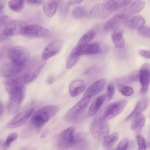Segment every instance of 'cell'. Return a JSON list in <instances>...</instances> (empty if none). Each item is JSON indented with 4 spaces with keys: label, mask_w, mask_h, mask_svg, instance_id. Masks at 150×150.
Instances as JSON below:
<instances>
[{
    "label": "cell",
    "mask_w": 150,
    "mask_h": 150,
    "mask_svg": "<svg viewBox=\"0 0 150 150\" xmlns=\"http://www.w3.org/2000/svg\"><path fill=\"white\" fill-rule=\"evenodd\" d=\"M16 76L8 79L5 86L9 98L7 111L9 113L12 114L18 111L26 94L25 84L20 76Z\"/></svg>",
    "instance_id": "1"
},
{
    "label": "cell",
    "mask_w": 150,
    "mask_h": 150,
    "mask_svg": "<svg viewBox=\"0 0 150 150\" xmlns=\"http://www.w3.org/2000/svg\"><path fill=\"white\" fill-rule=\"evenodd\" d=\"M46 61L35 57L30 59L20 78L24 84L29 83L38 77L45 64Z\"/></svg>",
    "instance_id": "2"
},
{
    "label": "cell",
    "mask_w": 150,
    "mask_h": 150,
    "mask_svg": "<svg viewBox=\"0 0 150 150\" xmlns=\"http://www.w3.org/2000/svg\"><path fill=\"white\" fill-rule=\"evenodd\" d=\"M59 110L56 105H50L42 107L34 114L31 119L33 125L37 130L43 127L50 119L54 116Z\"/></svg>",
    "instance_id": "3"
},
{
    "label": "cell",
    "mask_w": 150,
    "mask_h": 150,
    "mask_svg": "<svg viewBox=\"0 0 150 150\" xmlns=\"http://www.w3.org/2000/svg\"><path fill=\"white\" fill-rule=\"evenodd\" d=\"M117 1L106 0L102 3L94 4L90 12V16L94 18H105L109 16L113 12L118 9Z\"/></svg>",
    "instance_id": "4"
},
{
    "label": "cell",
    "mask_w": 150,
    "mask_h": 150,
    "mask_svg": "<svg viewBox=\"0 0 150 150\" xmlns=\"http://www.w3.org/2000/svg\"><path fill=\"white\" fill-rule=\"evenodd\" d=\"M109 127L107 121L103 117L97 114L94 118L90 128V132L92 137L97 141L102 142L108 136Z\"/></svg>",
    "instance_id": "5"
},
{
    "label": "cell",
    "mask_w": 150,
    "mask_h": 150,
    "mask_svg": "<svg viewBox=\"0 0 150 150\" xmlns=\"http://www.w3.org/2000/svg\"><path fill=\"white\" fill-rule=\"evenodd\" d=\"M7 53L11 61L25 68L30 59L29 51L22 46H12L8 48Z\"/></svg>",
    "instance_id": "6"
},
{
    "label": "cell",
    "mask_w": 150,
    "mask_h": 150,
    "mask_svg": "<svg viewBox=\"0 0 150 150\" xmlns=\"http://www.w3.org/2000/svg\"><path fill=\"white\" fill-rule=\"evenodd\" d=\"M91 98L89 96H83L67 112L64 117L65 120L69 122L76 120L85 109Z\"/></svg>",
    "instance_id": "7"
},
{
    "label": "cell",
    "mask_w": 150,
    "mask_h": 150,
    "mask_svg": "<svg viewBox=\"0 0 150 150\" xmlns=\"http://www.w3.org/2000/svg\"><path fill=\"white\" fill-rule=\"evenodd\" d=\"M74 128L70 127L62 131L59 134L57 142L58 148L61 150H67L75 144Z\"/></svg>",
    "instance_id": "8"
},
{
    "label": "cell",
    "mask_w": 150,
    "mask_h": 150,
    "mask_svg": "<svg viewBox=\"0 0 150 150\" xmlns=\"http://www.w3.org/2000/svg\"><path fill=\"white\" fill-rule=\"evenodd\" d=\"M28 25L27 22L22 19H16L9 22L3 29L8 37L21 35L24 28Z\"/></svg>",
    "instance_id": "9"
},
{
    "label": "cell",
    "mask_w": 150,
    "mask_h": 150,
    "mask_svg": "<svg viewBox=\"0 0 150 150\" xmlns=\"http://www.w3.org/2000/svg\"><path fill=\"white\" fill-rule=\"evenodd\" d=\"M50 34L47 28L37 24L27 25L24 29L21 35L29 38H43L47 36Z\"/></svg>",
    "instance_id": "10"
},
{
    "label": "cell",
    "mask_w": 150,
    "mask_h": 150,
    "mask_svg": "<svg viewBox=\"0 0 150 150\" xmlns=\"http://www.w3.org/2000/svg\"><path fill=\"white\" fill-rule=\"evenodd\" d=\"M25 67L11 61L4 64L0 68V75L4 77L16 76L22 71Z\"/></svg>",
    "instance_id": "11"
},
{
    "label": "cell",
    "mask_w": 150,
    "mask_h": 150,
    "mask_svg": "<svg viewBox=\"0 0 150 150\" xmlns=\"http://www.w3.org/2000/svg\"><path fill=\"white\" fill-rule=\"evenodd\" d=\"M127 103V100H123L107 105L104 121L107 122L120 114Z\"/></svg>",
    "instance_id": "12"
},
{
    "label": "cell",
    "mask_w": 150,
    "mask_h": 150,
    "mask_svg": "<svg viewBox=\"0 0 150 150\" xmlns=\"http://www.w3.org/2000/svg\"><path fill=\"white\" fill-rule=\"evenodd\" d=\"M146 2L143 0L130 1L120 9L122 11L120 13L126 17L128 16L136 14L141 11L144 7Z\"/></svg>",
    "instance_id": "13"
},
{
    "label": "cell",
    "mask_w": 150,
    "mask_h": 150,
    "mask_svg": "<svg viewBox=\"0 0 150 150\" xmlns=\"http://www.w3.org/2000/svg\"><path fill=\"white\" fill-rule=\"evenodd\" d=\"M34 111V108L31 107L20 113L8 122L7 127L13 128L20 126L26 122Z\"/></svg>",
    "instance_id": "14"
},
{
    "label": "cell",
    "mask_w": 150,
    "mask_h": 150,
    "mask_svg": "<svg viewBox=\"0 0 150 150\" xmlns=\"http://www.w3.org/2000/svg\"><path fill=\"white\" fill-rule=\"evenodd\" d=\"M62 46V42L59 40L52 41L49 44L43 51L41 57L45 60L59 53Z\"/></svg>",
    "instance_id": "15"
},
{
    "label": "cell",
    "mask_w": 150,
    "mask_h": 150,
    "mask_svg": "<svg viewBox=\"0 0 150 150\" xmlns=\"http://www.w3.org/2000/svg\"><path fill=\"white\" fill-rule=\"evenodd\" d=\"M150 79V65L145 63L139 70V80L142 86L140 93L144 94L147 91L149 86Z\"/></svg>",
    "instance_id": "16"
},
{
    "label": "cell",
    "mask_w": 150,
    "mask_h": 150,
    "mask_svg": "<svg viewBox=\"0 0 150 150\" xmlns=\"http://www.w3.org/2000/svg\"><path fill=\"white\" fill-rule=\"evenodd\" d=\"M145 23L144 18L139 15L128 17L123 21L124 25L131 29H139L144 26Z\"/></svg>",
    "instance_id": "17"
},
{
    "label": "cell",
    "mask_w": 150,
    "mask_h": 150,
    "mask_svg": "<svg viewBox=\"0 0 150 150\" xmlns=\"http://www.w3.org/2000/svg\"><path fill=\"white\" fill-rule=\"evenodd\" d=\"M106 82V80L102 79L93 83L86 91L83 96H87L91 98L98 94L103 88Z\"/></svg>",
    "instance_id": "18"
},
{
    "label": "cell",
    "mask_w": 150,
    "mask_h": 150,
    "mask_svg": "<svg viewBox=\"0 0 150 150\" xmlns=\"http://www.w3.org/2000/svg\"><path fill=\"white\" fill-rule=\"evenodd\" d=\"M85 88V83L83 80H75L69 84V94L72 97H76L82 93Z\"/></svg>",
    "instance_id": "19"
},
{
    "label": "cell",
    "mask_w": 150,
    "mask_h": 150,
    "mask_svg": "<svg viewBox=\"0 0 150 150\" xmlns=\"http://www.w3.org/2000/svg\"><path fill=\"white\" fill-rule=\"evenodd\" d=\"M148 103L149 100L147 99L142 100L138 102L133 110L126 118L125 121H130L141 115L147 108Z\"/></svg>",
    "instance_id": "20"
},
{
    "label": "cell",
    "mask_w": 150,
    "mask_h": 150,
    "mask_svg": "<svg viewBox=\"0 0 150 150\" xmlns=\"http://www.w3.org/2000/svg\"><path fill=\"white\" fill-rule=\"evenodd\" d=\"M57 7V2L54 0L46 1L43 5V11L48 17H52L55 14Z\"/></svg>",
    "instance_id": "21"
},
{
    "label": "cell",
    "mask_w": 150,
    "mask_h": 150,
    "mask_svg": "<svg viewBox=\"0 0 150 150\" xmlns=\"http://www.w3.org/2000/svg\"><path fill=\"white\" fill-rule=\"evenodd\" d=\"M79 47L80 49L81 55L96 54L100 53L101 52L100 46L96 43L88 44L83 47Z\"/></svg>",
    "instance_id": "22"
},
{
    "label": "cell",
    "mask_w": 150,
    "mask_h": 150,
    "mask_svg": "<svg viewBox=\"0 0 150 150\" xmlns=\"http://www.w3.org/2000/svg\"><path fill=\"white\" fill-rule=\"evenodd\" d=\"M125 18L124 15L121 13L117 14L110 18L105 24L104 29L105 30H110L114 28L120 22Z\"/></svg>",
    "instance_id": "23"
},
{
    "label": "cell",
    "mask_w": 150,
    "mask_h": 150,
    "mask_svg": "<svg viewBox=\"0 0 150 150\" xmlns=\"http://www.w3.org/2000/svg\"><path fill=\"white\" fill-rule=\"evenodd\" d=\"M104 96L98 97L91 105L88 111V114L90 116L96 114L103 105L105 99Z\"/></svg>",
    "instance_id": "24"
},
{
    "label": "cell",
    "mask_w": 150,
    "mask_h": 150,
    "mask_svg": "<svg viewBox=\"0 0 150 150\" xmlns=\"http://www.w3.org/2000/svg\"><path fill=\"white\" fill-rule=\"evenodd\" d=\"M95 34L94 30H88L81 37L76 46L80 47H83L86 46L94 38Z\"/></svg>",
    "instance_id": "25"
},
{
    "label": "cell",
    "mask_w": 150,
    "mask_h": 150,
    "mask_svg": "<svg viewBox=\"0 0 150 150\" xmlns=\"http://www.w3.org/2000/svg\"><path fill=\"white\" fill-rule=\"evenodd\" d=\"M145 123L144 116L141 114L134 118L131 126V129L133 130H137L142 129Z\"/></svg>",
    "instance_id": "26"
},
{
    "label": "cell",
    "mask_w": 150,
    "mask_h": 150,
    "mask_svg": "<svg viewBox=\"0 0 150 150\" xmlns=\"http://www.w3.org/2000/svg\"><path fill=\"white\" fill-rule=\"evenodd\" d=\"M112 38L113 43L117 48H122L125 46V40L121 32H118L113 33Z\"/></svg>",
    "instance_id": "27"
},
{
    "label": "cell",
    "mask_w": 150,
    "mask_h": 150,
    "mask_svg": "<svg viewBox=\"0 0 150 150\" xmlns=\"http://www.w3.org/2000/svg\"><path fill=\"white\" fill-rule=\"evenodd\" d=\"M119 134L117 132L113 133L107 136L103 141V145L106 149L110 148L118 140Z\"/></svg>",
    "instance_id": "28"
},
{
    "label": "cell",
    "mask_w": 150,
    "mask_h": 150,
    "mask_svg": "<svg viewBox=\"0 0 150 150\" xmlns=\"http://www.w3.org/2000/svg\"><path fill=\"white\" fill-rule=\"evenodd\" d=\"M8 5L12 11L19 12L22 11L25 5V2L23 0H11L8 2Z\"/></svg>",
    "instance_id": "29"
},
{
    "label": "cell",
    "mask_w": 150,
    "mask_h": 150,
    "mask_svg": "<svg viewBox=\"0 0 150 150\" xmlns=\"http://www.w3.org/2000/svg\"><path fill=\"white\" fill-rule=\"evenodd\" d=\"M18 135L15 132L11 134L7 137V138L3 144L2 150H6L10 146L11 143L14 141L17 138Z\"/></svg>",
    "instance_id": "30"
},
{
    "label": "cell",
    "mask_w": 150,
    "mask_h": 150,
    "mask_svg": "<svg viewBox=\"0 0 150 150\" xmlns=\"http://www.w3.org/2000/svg\"><path fill=\"white\" fill-rule=\"evenodd\" d=\"M72 14L75 18L76 19H80L85 16V11L83 7L78 6L74 9L72 11Z\"/></svg>",
    "instance_id": "31"
},
{
    "label": "cell",
    "mask_w": 150,
    "mask_h": 150,
    "mask_svg": "<svg viewBox=\"0 0 150 150\" xmlns=\"http://www.w3.org/2000/svg\"><path fill=\"white\" fill-rule=\"evenodd\" d=\"M80 57L69 54L66 64V68L70 69L73 67L77 63Z\"/></svg>",
    "instance_id": "32"
},
{
    "label": "cell",
    "mask_w": 150,
    "mask_h": 150,
    "mask_svg": "<svg viewBox=\"0 0 150 150\" xmlns=\"http://www.w3.org/2000/svg\"><path fill=\"white\" fill-rule=\"evenodd\" d=\"M136 140L138 146V150H146V143L144 137L140 134L136 136Z\"/></svg>",
    "instance_id": "33"
},
{
    "label": "cell",
    "mask_w": 150,
    "mask_h": 150,
    "mask_svg": "<svg viewBox=\"0 0 150 150\" xmlns=\"http://www.w3.org/2000/svg\"><path fill=\"white\" fill-rule=\"evenodd\" d=\"M139 70H137L131 72L129 75L128 79L131 82H136L139 80Z\"/></svg>",
    "instance_id": "34"
},
{
    "label": "cell",
    "mask_w": 150,
    "mask_h": 150,
    "mask_svg": "<svg viewBox=\"0 0 150 150\" xmlns=\"http://www.w3.org/2000/svg\"><path fill=\"white\" fill-rule=\"evenodd\" d=\"M138 34L141 36L149 38L150 36V27L148 26H143L139 29Z\"/></svg>",
    "instance_id": "35"
},
{
    "label": "cell",
    "mask_w": 150,
    "mask_h": 150,
    "mask_svg": "<svg viewBox=\"0 0 150 150\" xmlns=\"http://www.w3.org/2000/svg\"><path fill=\"white\" fill-rule=\"evenodd\" d=\"M128 144V140L127 138L122 139L119 143L115 150H126Z\"/></svg>",
    "instance_id": "36"
},
{
    "label": "cell",
    "mask_w": 150,
    "mask_h": 150,
    "mask_svg": "<svg viewBox=\"0 0 150 150\" xmlns=\"http://www.w3.org/2000/svg\"><path fill=\"white\" fill-rule=\"evenodd\" d=\"M115 93L114 87L112 85H109L107 88L106 98L108 101H110L113 97Z\"/></svg>",
    "instance_id": "37"
},
{
    "label": "cell",
    "mask_w": 150,
    "mask_h": 150,
    "mask_svg": "<svg viewBox=\"0 0 150 150\" xmlns=\"http://www.w3.org/2000/svg\"><path fill=\"white\" fill-rule=\"evenodd\" d=\"M120 90L122 94L126 96H131L134 92L132 88L129 86H121Z\"/></svg>",
    "instance_id": "38"
},
{
    "label": "cell",
    "mask_w": 150,
    "mask_h": 150,
    "mask_svg": "<svg viewBox=\"0 0 150 150\" xmlns=\"http://www.w3.org/2000/svg\"><path fill=\"white\" fill-rule=\"evenodd\" d=\"M9 20L10 18L7 16L0 17V30L9 22Z\"/></svg>",
    "instance_id": "39"
},
{
    "label": "cell",
    "mask_w": 150,
    "mask_h": 150,
    "mask_svg": "<svg viewBox=\"0 0 150 150\" xmlns=\"http://www.w3.org/2000/svg\"><path fill=\"white\" fill-rule=\"evenodd\" d=\"M139 54L143 57L146 59L150 58V51L148 50H141L139 51Z\"/></svg>",
    "instance_id": "40"
},
{
    "label": "cell",
    "mask_w": 150,
    "mask_h": 150,
    "mask_svg": "<svg viewBox=\"0 0 150 150\" xmlns=\"http://www.w3.org/2000/svg\"><path fill=\"white\" fill-rule=\"evenodd\" d=\"M26 1L30 4L39 5L42 4L43 1L41 0H27Z\"/></svg>",
    "instance_id": "41"
},
{
    "label": "cell",
    "mask_w": 150,
    "mask_h": 150,
    "mask_svg": "<svg viewBox=\"0 0 150 150\" xmlns=\"http://www.w3.org/2000/svg\"><path fill=\"white\" fill-rule=\"evenodd\" d=\"M8 38L4 33L3 29L0 30V42L6 40Z\"/></svg>",
    "instance_id": "42"
},
{
    "label": "cell",
    "mask_w": 150,
    "mask_h": 150,
    "mask_svg": "<svg viewBox=\"0 0 150 150\" xmlns=\"http://www.w3.org/2000/svg\"><path fill=\"white\" fill-rule=\"evenodd\" d=\"M83 0H70L69 1L68 4L69 5H74L81 3Z\"/></svg>",
    "instance_id": "43"
},
{
    "label": "cell",
    "mask_w": 150,
    "mask_h": 150,
    "mask_svg": "<svg viewBox=\"0 0 150 150\" xmlns=\"http://www.w3.org/2000/svg\"><path fill=\"white\" fill-rule=\"evenodd\" d=\"M4 49H5L4 48H3L0 50V61L4 56L5 51Z\"/></svg>",
    "instance_id": "44"
},
{
    "label": "cell",
    "mask_w": 150,
    "mask_h": 150,
    "mask_svg": "<svg viewBox=\"0 0 150 150\" xmlns=\"http://www.w3.org/2000/svg\"><path fill=\"white\" fill-rule=\"evenodd\" d=\"M5 4L4 1L0 0V12L2 10L4 7Z\"/></svg>",
    "instance_id": "45"
},
{
    "label": "cell",
    "mask_w": 150,
    "mask_h": 150,
    "mask_svg": "<svg viewBox=\"0 0 150 150\" xmlns=\"http://www.w3.org/2000/svg\"><path fill=\"white\" fill-rule=\"evenodd\" d=\"M3 109V104L2 102L0 100V115L1 114Z\"/></svg>",
    "instance_id": "46"
},
{
    "label": "cell",
    "mask_w": 150,
    "mask_h": 150,
    "mask_svg": "<svg viewBox=\"0 0 150 150\" xmlns=\"http://www.w3.org/2000/svg\"><path fill=\"white\" fill-rule=\"evenodd\" d=\"M54 80V78L53 77H50L48 79L47 82L48 83H51L53 82Z\"/></svg>",
    "instance_id": "47"
},
{
    "label": "cell",
    "mask_w": 150,
    "mask_h": 150,
    "mask_svg": "<svg viewBox=\"0 0 150 150\" xmlns=\"http://www.w3.org/2000/svg\"><path fill=\"white\" fill-rule=\"evenodd\" d=\"M0 143H1V142H0Z\"/></svg>",
    "instance_id": "48"
}]
</instances>
